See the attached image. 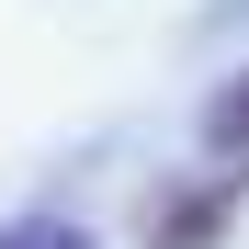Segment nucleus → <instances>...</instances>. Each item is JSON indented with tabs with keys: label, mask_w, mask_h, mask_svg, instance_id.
<instances>
[{
	"label": "nucleus",
	"mask_w": 249,
	"mask_h": 249,
	"mask_svg": "<svg viewBox=\"0 0 249 249\" xmlns=\"http://www.w3.org/2000/svg\"><path fill=\"white\" fill-rule=\"evenodd\" d=\"M227 215H238V181H204V193H181V204L147 215V249H215Z\"/></svg>",
	"instance_id": "1"
},
{
	"label": "nucleus",
	"mask_w": 249,
	"mask_h": 249,
	"mask_svg": "<svg viewBox=\"0 0 249 249\" xmlns=\"http://www.w3.org/2000/svg\"><path fill=\"white\" fill-rule=\"evenodd\" d=\"M204 124H215V147H249V79H227V91H215V113H204Z\"/></svg>",
	"instance_id": "2"
}]
</instances>
